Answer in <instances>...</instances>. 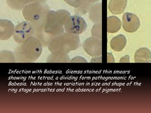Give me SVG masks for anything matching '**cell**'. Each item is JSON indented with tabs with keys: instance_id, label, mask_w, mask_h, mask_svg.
<instances>
[{
	"instance_id": "cell-1",
	"label": "cell",
	"mask_w": 151,
	"mask_h": 113,
	"mask_svg": "<svg viewBox=\"0 0 151 113\" xmlns=\"http://www.w3.org/2000/svg\"><path fill=\"white\" fill-rule=\"evenodd\" d=\"M45 1L35 0L25 6L22 14L26 21L32 24L36 33L43 32L47 16L51 9Z\"/></svg>"
},
{
	"instance_id": "cell-2",
	"label": "cell",
	"mask_w": 151,
	"mask_h": 113,
	"mask_svg": "<svg viewBox=\"0 0 151 113\" xmlns=\"http://www.w3.org/2000/svg\"><path fill=\"white\" fill-rule=\"evenodd\" d=\"M42 45L41 41L35 36L19 44L14 49V56L17 63H32L37 60L41 55Z\"/></svg>"
},
{
	"instance_id": "cell-3",
	"label": "cell",
	"mask_w": 151,
	"mask_h": 113,
	"mask_svg": "<svg viewBox=\"0 0 151 113\" xmlns=\"http://www.w3.org/2000/svg\"><path fill=\"white\" fill-rule=\"evenodd\" d=\"M80 46L79 35L65 32L52 38L47 48L51 52H61L68 54L71 51L77 50Z\"/></svg>"
},
{
	"instance_id": "cell-4",
	"label": "cell",
	"mask_w": 151,
	"mask_h": 113,
	"mask_svg": "<svg viewBox=\"0 0 151 113\" xmlns=\"http://www.w3.org/2000/svg\"><path fill=\"white\" fill-rule=\"evenodd\" d=\"M70 16V12L66 9L51 10L44 26V32L52 36L63 34L65 32L64 26Z\"/></svg>"
},
{
	"instance_id": "cell-5",
	"label": "cell",
	"mask_w": 151,
	"mask_h": 113,
	"mask_svg": "<svg viewBox=\"0 0 151 113\" xmlns=\"http://www.w3.org/2000/svg\"><path fill=\"white\" fill-rule=\"evenodd\" d=\"M35 30L32 24L28 21H23L16 26L13 39L18 44H21L29 39L35 36Z\"/></svg>"
},
{
	"instance_id": "cell-6",
	"label": "cell",
	"mask_w": 151,
	"mask_h": 113,
	"mask_svg": "<svg viewBox=\"0 0 151 113\" xmlns=\"http://www.w3.org/2000/svg\"><path fill=\"white\" fill-rule=\"evenodd\" d=\"M87 25L84 19L79 16H70L64 26L65 32L79 35L87 29Z\"/></svg>"
},
{
	"instance_id": "cell-7",
	"label": "cell",
	"mask_w": 151,
	"mask_h": 113,
	"mask_svg": "<svg viewBox=\"0 0 151 113\" xmlns=\"http://www.w3.org/2000/svg\"><path fill=\"white\" fill-rule=\"evenodd\" d=\"M83 48L85 52L92 57L100 56L102 55V40L90 37L83 43Z\"/></svg>"
},
{
	"instance_id": "cell-8",
	"label": "cell",
	"mask_w": 151,
	"mask_h": 113,
	"mask_svg": "<svg viewBox=\"0 0 151 113\" xmlns=\"http://www.w3.org/2000/svg\"><path fill=\"white\" fill-rule=\"evenodd\" d=\"M122 27L128 33H134L140 26V21L138 16L134 13L126 12L122 16Z\"/></svg>"
},
{
	"instance_id": "cell-9",
	"label": "cell",
	"mask_w": 151,
	"mask_h": 113,
	"mask_svg": "<svg viewBox=\"0 0 151 113\" xmlns=\"http://www.w3.org/2000/svg\"><path fill=\"white\" fill-rule=\"evenodd\" d=\"M15 29V26L10 20L6 19L0 20V40L6 41L10 39Z\"/></svg>"
},
{
	"instance_id": "cell-10",
	"label": "cell",
	"mask_w": 151,
	"mask_h": 113,
	"mask_svg": "<svg viewBox=\"0 0 151 113\" xmlns=\"http://www.w3.org/2000/svg\"><path fill=\"white\" fill-rule=\"evenodd\" d=\"M102 4L100 1L93 4L89 11V18L94 24L102 23Z\"/></svg>"
},
{
	"instance_id": "cell-11",
	"label": "cell",
	"mask_w": 151,
	"mask_h": 113,
	"mask_svg": "<svg viewBox=\"0 0 151 113\" xmlns=\"http://www.w3.org/2000/svg\"><path fill=\"white\" fill-rule=\"evenodd\" d=\"M127 0H111L108 8L113 15H119L125 11L127 5Z\"/></svg>"
},
{
	"instance_id": "cell-12",
	"label": "cell",
	"mask_w": 151,
	"mask_h": 113,
	"mask_svg": "<svg viewBox=\"0 0 151 113\" xmlns=\"http://www.w3.org/2000/svg\"><path fill=\"white\" fill-rule=\"evenodd\" d=\"M134 59L136 63L151 62V51L146 48L139 49L134 54Z\"/></svg>"
},
{
	"instance_id": "cell-13",
	"label": "cell",
	"mask_w": 151,
	"mask_h": 113,
	"mask_svg": "<svg viewBox=\"0 0 151 113\" xmlns=\"http://www.w3.org/2000/svg\"><path fill=\"white\" fill-rule=\"evenodd\" d=\"M71 59L68 54L61 52H53L47 57L48 63H69Z\"/></svg>"
},
{
	"instance_id": "cell-14",
	"label": "cell",
	"mask_w": 151,
	"mask_h": 113,
	"mask_svg": "<svg viewBox=\"0 0 151 113\" xmlns=\"http://www.w3.org/2000/svg\"><path fill=\"white\" fill-rule=\"evenodd\" d=\"M127 39L123 34H119L113 37L110 41L111 48L115 51L120 52L126 45Z\"/></svg>"
},
{
	"instance_id": "cell-15",
	"label": "cell",
	"mask_w": 151,
	"mask_h": 113,
	"mask_svg": "<svg viewBox=\"0 0 151 113\" xmlns=\"http://www.w3.org/2000/svg\"><path fill=\"white\" fill-rule=\"evenodd\" d=\"M122 22L120 19L115 16L107 18L108 33L113 34L117 33L122 27Z\"/></svg>"
},
{
	"instance_id": "cell-16",
	"label": "cell",
	"mask_w": 151,
	"mask_h": 113,
	"mask_svg": "<svg viewBox=\"0 0 151 113\" xmlns=\"http://www.w3.org/2000/svg\"><path fill=\"white\" fill-rule=\"evenodd\" d=\"M99 1H94V0H83L81 4L77 8H74L75 15L81 16L84 15L85 14L88 12L91 6L95 4L96 2H98Z\"/></svg>"
},
{
	"instance_id": "cell-17",
	"label": "cell",
	"mask_w": 151,
	"mask_h": 113,
	"mask_svg": "<svg viewBox=\"0 0 151 113\" xmlns=\"http://www.w3.org/2000/svg\"><path fill=\"white\" fill-rule=\"evenodd\" d=\"M35 0H6L7 4L12 9L16 11H22L26 5Z\"/></svg>"
},
{
	"instance_id": "cell-18",
	"label": "cell",
	"mask_w": 151,
	"mask_h": 113,
	"mask_svg": "<svg viewBox=\"0 0 151 113\" xmlns=\"http://www.w3.org/2000/svg\"><path fill=\"white\" fill-rule=\"evenodd\" d=\"M0 62L15 63L14 52L8 50H3L0 52Z\"/></svg>"
},
{
	"instance_id": "cell-19",
	"label": "cell",
	"mask_w": 151,
	"mask_h": 113,
	"mask_svg": "<svg viewBox=\"0 0 151 113\" xmlns=\"http://www.w3.org/2000/svg\"><path fill=\"white\" fill-rule=\"evenodd\" d=\"M92 37L102 40V23L94 24L91 30Z\"/></svg>"
},
{
	"instance_id": "cell-20",
	"label": "cell",
	"mask_w": 151,
	"mask_h": 113,
	"mask_svg": "<svg viewBox=\"0 0 151 113\" xmlns=\"http://www.w3.org/2000/svg\"><path fill=\"white\" fill-rule=\"evenodd\" d=\"M68 4L70 5L71 6L74 7V8H77L81 4L83 0H67L64 1Z\"/></svg>"
},
{
	"instance_id": "cell-21",
	"label": "cell",
	"mask_w": 151,
	"mask_h": 113,
	"mask_svg": "<svg viewBox=\"0 0 151 113\" xmlns=\"http://www.w3.org/2000/svg\"><path fill=\"white\" fill-rule=\"evenodd\" d=\"M71 63H87V60L81 56H77L73 59H71L70 60Z\"/></svg>"
},
{
	"instance_id": "cell-22",
	"label": "cell",
	"mask_w": 151,
	"mask_h": 113,
	"mask_svg": "<svg viewBox=\"0 0 151 113\" xmlns=\"http://www.w3.org/2000/svg\"><path fill=\"white\" fill-rule=\"evenodd\" d=\"M120 63H129L130 62V56L129 55H125V56H123L122 58L120 59Z\"/></svg>"
},
{
	"instance_id": "cell-23",
	"label": "cell",
	"mask_w": 151,
	"mask_h": 113,
	"mask_svg": "<svg viewBox=\"0 0 151 113\" xmlns=\"http://www.w3.org/2000/svg\"><path fill=\"white\" fill-rule=\"evenodd\" d=\"M107 62H115V59L113 55L111 53L108 52Z\"/></svg>"
},
{
	"instance_id": "cell-24",
	"label": "cell",
	"mask_w": 151,
	"mask_h": 113,
	"mask_svg": "<svg viewBox=\"0 0 151 113\" xmlns=\"http://www.w3.org/2000/svg\"><path fill=\"white\" fill-rule=\"evenodd\" d=\"M101 56H95V57H93L90 62H101Z\"/></svg>"
}]
</instances>
